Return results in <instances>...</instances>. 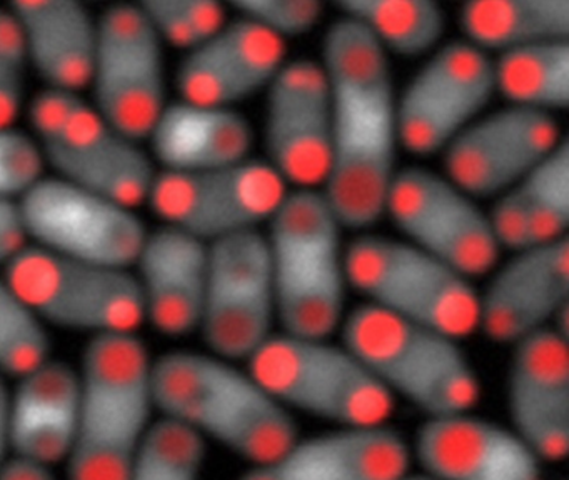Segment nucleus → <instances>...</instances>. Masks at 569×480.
I'll return each mask as SVG.
<instances>
[{"mask_svg": "<svg viewBox=\"0 0 569 480\" xmlns=\"http://www.w3.org/2000/svg\"><path fill=\"white\" fill-rule=\"evenodd\" d=\"M331 93V162L321 187L345 230L375 227L398 173V92L391 60L371 33L339 16L322 37Z\"/></svg>", "mask_w": 569, "mask_h": 480, "instance_id": "obj_1", "label": "nucleus"}, {"mask_svg": "<svg viewBox=\"0 0 569 480\" xmlns=\"http://www.w3.org/2000/svg\"><path fill=\"white\" fill-rule=\"evenodd\" d=\"M152 392L159 416L189 427L249 467L276 459L301 436L296 417L248 369L208 350L154 357Z\"/></svg>", "mask_w": 569, "mask_h": 480, "instance_id": "obj_2", "label": "nucleus"}, {"mask_svg": "<svg viewBox=\"0 0 569 480\" xmlns=\"http://www.w3.org/2000/svg\"><path fill=\"white\" fill-rule=\"evenodd\" d=\"M152 357L134 333L86 342L78 366L79 412L64 462L68 480H126L156 413Z\"/></svg>", "mask_w": 569, "mask_h": 480, "instance_id": "obj_3", "label": "nucleus"}, {"mask_svg": "<svg viewBox=\"0 0 569 480\" xmlns=\"http://www.w3.org/2000/svg\"><path fill=\"white\" fill-rule=\"evenodd\" d=\"M268 226L281 333L331 339L348 313L345 227L321 190H289Z\"/></svg>", "mask_w": 569, "mask_h": 480, "instance_id": "obj_4", "label": "nucleus"}, {"mask_svg": "<svg viewBox=\"0 0 569 480\" xmlns=\"http://www.w3.org/2000/svg\"><path fill=\"white\" fill-rule=\"evenodd\" d=\"M348 347L391 393L425 419L475 412L482 399L478 370L461 340L359 303L342 320Z\"/></svg>", "mask_w": 569, "mask_h": 480, "instance_id": "obj_5", "label": "nucleus"}, {"mask_svg": "<svg viewBox=\"0 0 569 480\" xmlns=\"http://www.w3.org/2000/svg\"><path fill=\"white\" fill-rule=\"evenodd\" d=\"M246 369L282 409L335 429L389 426L396 412L391 393L348 347L331 339L274 333Z\"/></svg>", "mask_w": 569, "mask_h": 480, "instance_id": "obj_6", "label": "nucleus"}, {"mask_svg": "<svg viewBox=\"0 0 569 480\" xmlns=\"http://www.w3.org/2000/svg\"><path fill=\"white\" fill-rule=\"evenodd\" d=\"M24 112L51 176L131 209L146 206L158 176L148 149L114 129L82 93L42 87Z\"/></svg>", "mask_w": 569, "mask_h": 480, "instance_id": "obj_7", "label": "nucleus"}, {"mask_svg": "<svg viewBox=\"0 0 569 480\" xmlns=\"http://www.w3.org/2000/svg\"><path fill=\"white\" fill-rule=\"evenodd\" d=\"M349 289L365 303L458 340L479 329L475 280L401 237L365 232L345 249Z\"/></svg>", "mask_w": 569, "mask_h": 480, "instance_id": "obj_8", "label": "nucleus"}, {"mask_svg": "<svg viewBox=\"0 0 569 480\" xmlns=\"http://www.w3.org/2000/svg\"><path fill=\"white\" fill-rule=\"evenodd\" d=\"M2 273L48 329L91 339L139 332L146 323L132 269L81 262L28 246Z\"/></svg>", "mask_w": 569, "mask_h": 480, "instance_id": "obj_9", "label": "nucleus"}, {"mask_svg": "<svg viewBox=\"0 0 569 480\" xmlns=\"http://www.w3.org/2000/svg\"><path fill=\"white\" fill-rule=\"evenodd\" d=\"M89 102L119 132L144 143L168 106L166 47L141 3L116 2L98 13Z\"/></svg>", "mask_w": 569, "mask_h": 480, "instance_id": "obj_10", "label": "nucleus"}, {"mask_svg": "<svg viewBox=\"0 0 569 480\" xmlns=\"http://www.w3.org/2000/svg\"><path fill=\"white\" fill-rule=\"evenodd\" d=\"M266 160L248 159L198 172L158 170L148 202L162 226L206 243L261 230L289 193Z\"/></svg>", "mask_w": 569, "mask_h": 480, "instance_id": "obj_11", "label": "nucleus"}, {"mask_svg": "<svg viewBox=\"0 0 569 480\" xmlns=\"http://www.w3.org/2000/svg\"><path fill=\"white\" fill-rule=\"evenodd\" d=\"M385 217L402 240L468 279L488 277L501 262L488 212L442 172L421 166L399 169Z\"/></svg>", "mask_w": 569, "mask_h": 480, "instance_id": "obj_12", "label": "nucleus"}, {"mask_svg": "<svg viewBox=\"0 0 569 480\" xmlns=\"http://www.w3.org/2000/svg\"><path fill=\"white\" fill-rule=\"evenodd\" d=\"M29 246L132 269L149 229L138 210L46 173L19 199Z\"/></svg>", "mask_w": 569, "mask_h": 480, "instance_id": "obj_13", "label": "nucleus"}, {"mask_svg": "<svg viewBox=\"0 0 569 480\" xmlns=\"http://www.w3.org/2000/svg\"><path fill=\"white\" fill-rule=\"evenodd\" d=\"M276 299L261 230L209 243L208 283L198 333L206 350L248 362L274 336Z\"/></svg>", "mask_w": 569, "mask_h": 480, "instance_id": "obj_14", "label": "nucleus"}, {"mask_svg": "<svg viewBox=\"0 0 569 480\" xmlns=\"http://www.w3.org/2000/svg\"><path fill=\"white\" fill-rule=\"evenodd\" d=\"M495 93L491 56L462 39L441 43L398 93L399 146L415 157L441 156Z\"/></svg>", "mask_w": 569, "mask_h": 480, "instance_id": "obj_15", "label": "nucleus"}, {"mask_svg": "<svg viewBox=\"0 0 569 480\" xmlns=\"http://www.w3.org/2000/svg\"><path fill=\"white\" fill-rule=\"evenodd\" d=\"M266 162L291 190H321L331 162V93L321 62L292 59L266 90Z\"/></svg>", "mask_w": 569, "mask_h": 480, "instance_id": "obj_16", "label": "nucleus"}, {"mask_svg": "<svg viewBox=\"0 0 569 480\" xmlns=\"http://www.w3.org/2000/svg\"><path fill=\"white\" fill-rule=\"evenodd\" d=\"M565 139L556 116L505 106L479 116L446 147L442 173L472 199H496Z\"/></svg>", "mask_w": 569, "mask_h": 480, "instance_id": "obj_17", "label": "nucleus"}, {"mask_svg": "<svg viewBox=\"0 0 569 480\" xmlns=\"http://www.w3.org/2000/svg\"><path fill=\"white\" fill-rule=\"evenodd\" d=\"M506 407L512 432L545 466L568 460V337L546 327L511 346Z\"/></svg>", "mask_w": 569, "mask_h": 480, "instance_id": "obj_18", "label": "nucleus"}, {"mask_svg": "<svg viewBox=\"0 0 569 480\" xmlns=\"http://www.w3.org/2000/svg\"><path fill=\"white\" fill-rule=\"evenodd\" d=\"M479 292V329L489 342L515 346L551 327L569 307V237L516 250Z\"/></svg>", "mask_w": 569, "mask_h": 480, "instance_id": "obj_19", "label": "nucleus"}, {"mask_svg": "<svg viewBox=\"0 0 569 480\" xmlns=\"http://www.w3.org/2000/svg\"><path fill=\"white\" fill-rule=\"evenodd\" d=\"M286 62L288 42L238 16L181 57L174 72L176 92L186 102L236 109L268 90Z\"/></svg>", "mask_w": 569, "mask_h": 480, "instance_id": "obj_20", "label": "nucleus"}, {"mask_svg": "<svg viewBox=\"0 0 569 480\" xmlns=\"http://www.w3.org/2000/svg\"><path fill=\"white\" fill-rule=\"evenodd\" d=\"M409 446L435 480H542L545 463L511 427L475 412L422 420Z\"/></svg>", "mask_w": 569, "mask_h": 480, "instance_id": "obj_21", "label": "nucleus"}, {"mask_svg": "<svg viewBox=\"0 0 569 480\" xmlns=\"http://www.w3.org/2000/svg\"><path fill=\"white\" fill-rule=\"evenodd\" d=\"M408 439L389 426L301 437L238 480H395L411 470Z\"/></svg>", "mask_w": 569, "mask_h": 480, "instance_id": "obj_22", "label": "nucleus"}, {"mask_svg": "<svg viewBox=\"0 0 569 480\" xmlns=\"http://www.w3.org/2000/svg\"><path fill=\"white\" fill-rule=\"evenodd\" d=\"M208 269L209 243L162 223L149 229L132 272L156 333L171 340L198 333Z\"/></svg>", "mask_w": 569, "mask_h": 480, "instance_id": "obj_23", "label": "nucleus"}, {"mask_svg": "<svg viewBox=\"0 0 569 480\" xmlns=\"http://www.w3.org/2000/svg\"><path fill=\"white\" fill-rule=\"evenodd\" d=\"M79 412L78 367L51 359L16 379L11 389L12 459L64 466Z\"/></svg>", "mask_w": 569, "mask_h": 480, "instance_id": "obj_24", "label": "nucleus"}, {"mask_svg": "<svg viewBox=\"0 0 569 480\" xmlns=\"http://www.w3.org/2000/svg\"><path fill=\"white\" fill-rule=\"evenodd\" d=\"M149 156L161 172H198L251 159V120L238 109L169 100L149 132Z\"/></svg>", "mask_w": 569, "mask_h": 480, "instance_id": "obj_25", "label": "nucleus"}, {"mask_svg": "<svg viewBox=\"0 0 569 480\" xmlns=\"http://www.w3.org/2000/svg\"><path fill=\"white\" fill-rule=\"evenodd\" d=\"M24 39L29 67L44 89L84 93L98 43V16L78 0L9 3Z\"/></svg>", "mask_w": 569, "mask_h": 480, "instance_id": "obj_26", "label": "nucleus"}, {"mask_svg": "<svg viewBox=\"0 0 569 480\" xmlns=\"http://www.w3.org/2000/svg\"><path fill=\"white\" fill-rule=\"evenodd\" d=\"M499 247L509 252L568 237L569 140L515 186L492 199L488 212Z\"/></svg>", "mask_w": 569, "mask_h": 480, "instance_id": "obj_27", "label": "nucleus"}, {"mask_svg": "<svg viewBox=\"0 0 569 480\" xmlns=\"http://www.w3.org/2000/svg\"><path fill=\"white\" fill-rule=\"evenodd\" d=\"M462 40L491 56L569 40V0H471L458 10Z\"/></svg>", "mask_w": 569, "mask_h": 480, "instance_id": "obj_28", "label": "nucleus"}, {"mask_svg": "<svg viewBox=\"0 0 569 480\" xmlns=\"http://www.w3.org/2000/svg\"><path fill=\"white\" fill-rule=\"evenodd\" d=\"M495 92L506 106L565 112L569 106V40L536 43L492 59Z\"/></svg>", "mask_w": 569, "mask_h": 480, "instance_id": "obj_29", "label": "nucleus"}, {"mask_svg": "<svg viewBox=\"0 0 569 480\" xmlns=\"http://www.w3.org/2000/svg\"><path fill=\"white\" fill-rule=\"evenodd\" d=\"M339 16L361 23L388 56L419 59L445 39L448 16L431 0H339Z\"/></svg>", "mask_w": 569, "mask_h": 480, "instance_id": "obj_30", "label": "nucleus"}, {"mask_svg": "<svg viewBox=\"0 0 569 480\" xmlns=\"http://www.w3.org/2000/svg\"><path fill=\"white\" fill-rule=\"evenodd\" d=\"M208 442L176 420L159 416L146 433L126 480H202Z\"/></svg>", "mask_w": 569, "mask_h": 480, "instance_id": "obj_31", "label": "nucleus"}, {"mask_svg": "<svg viewBox=\"0 0 569 480\" xmlns=\"http://www.w3.org/2000/svg\"><path fill=\"white\" fill-rule=\"evenodd\" d=\"M52 357L49 329L0 270V376L19 379Z\"/></svg>", "mask_w": 569, "mask_h": 480, "instance_id": "obj_32", "label": "nucleus"}, {"mask_svg": "<svg viewBox=\"0 0 569 480\" xmlns=\"http://www.w3.org/2000/svg\"><path fill=\"white\" fill-rule=\"evenodd\" d=\"M141 3L164 47L182 56L208 42L229 22V6L216 0H144Z\"/></svg>", "mask_w": 569, "mask_h": 480, "instance_id": "obj_33", "label": "nucleus"}, {"mask_svg": "<svg viewBox=\"0 0 569 480\" xmlns=\"http://www.w3.org/2000/svg\"><path fill=\"white\" fill-rule=\"evenodd\" d=\"M28 53L11 7L0 6V127H14L28 106Z\"/></svg>", "mask_w": 569, "mask_h": 480, "instance_id": "obj_34", "label": "nucleus"}, {"mask_svg": "<svg viewBox=\"0 0 569 480\" xmlns=\"http://www.w3.org/2000/svg\"><path fill=\"white\" fill-rule=\"evenodd\" d=\"M229 10L288 42L308 36L325 19L326 6L319 0H241Z\"/></svg>", "mask_w": 569, "mask_h": 480, "instance_id": "obj_35", "label": "nucleus"}, {"mask_svg": "<svg viewBox=\"0 0 569 480\" xmlns=\"http://www.w3.org/2000/svg\"><path fill=\"white\" fill-rule=\"evenodd\" d=\"M46 163L31 133L0 127V199L19 200L46 176Z\"/></svg>", "mask_w": 569, "mask_h": 480, "instance_id": "obj_36", "label": "nucleus"}, {"mask_svg": "<svg viewBox=\"0 0 569 480\" xmlns=\"http://www.w3.org/2000/svg\"><path fill=\"white\" fill-rule=\"evenodd\" d=\"M29 246L19 200L0 199V270Z\"/></svg>", "mask_w": 569, "mask_h": 480, "instance_id": "obj_37", "label": "nucleus"}, {"mask_svg": "<svg viewBox=\"0 0 569 480\" xmlns=\"http://www.w3.org/2000/svg\"><path fill=\"white\" fill-rule=\"evenodd\" d=\"M11 459V387L8 379L0 376V472Z\"/></svg>", "mask_w": 569, "mask_h": 480, "instance_id": "obj_38", "label": "nucleus"}, {"mask_svg": "<svg viewBox=\"0 0 569 480\" xmlns=\"http://www.w3.org/2000/svg\"><path fill=\"white\" fill-rule=\"evenodd\" d=\"M0 480H58L54 469L26 462V460L11 459L0 472Z\"/></svg>", "mask_w": 569, "mask_h": 480, "instance_id": "obj_39", "label": "nucleus"}, {"mask_svg": "<svg viewBox=\"0 0 569 480\" xmlns=\"http://www.w3.org/2000/svg\"><path fill=\"white\" fill-rule=\"evenodd\" d=\"M395 480H435V479H431V477L426 476L425 472L412 473L411 470H408V472L402 473V476L396 477Z\"/></svg>", "mask_w": 569, "mask_h": 480, "instance_id": "obj_40", "label": "nucleus"}]
</instances>
